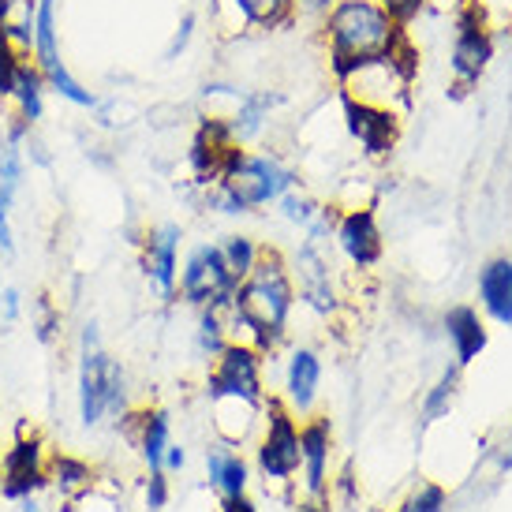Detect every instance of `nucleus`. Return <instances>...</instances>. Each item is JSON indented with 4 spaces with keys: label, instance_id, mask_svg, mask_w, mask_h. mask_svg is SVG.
I'll return each instance as SVG.
<instances>
[{
    "label": "nucleus",
    "instance_id": "1",
    "mask_svg": "<svg viewBox=\"0 0 512 512\" xmlns=\"http://www.w3.org/2000/svg\"><path fill=\"white\" fill-rule=\"evenodd\" d=\"M292 311H296L292 266L277 247H262L258 266L240 281L236 299L217 314L225 322L228 344H247V348H258L262 356H273L288 337Z\"/></svg>",
    "mask_w": 512,
    "mask_h": 512
},
{
    "label": "nucleus",
    "instance_id": "2",
    "mask_svg": "<svg viewBox=\"0 0 512 512\" xmlns=\"http://www.w3.org/2000/svg\"><path fill=\"white\" fill-rule=\"evenodd\" d=\"M318 30L333 83L356 64L385 57L404 42V27L385 8V0H333L329 12L318 19Z\"/></svg>",
    "mask_w": 512,
    "mask_h": 512
},
{
    "label": "nucleus",
    "instance_id": "3",
    "mask_svg": "<svg viewBox=\"0 0 512 512\" xmlns=\"http://www.w3.org/2000/svg\"><path fill=\"white\" fill-rule=\"evenodd\" d=\"M292 187H299V172L273 150L236 146L225 165V176L206 187V206L221 217H247L262 206H277V199Z\"/></svg>",
    "mask_w": 512,
    "mask_h": 512
},
{
    "label": "nucleus",
    "instance_id": "4",
    "mask_svg": "<svg viewBox=\"0 0 512 512\" xmlns=\"http://www.w3.org/2000/svg\"><path fill=\"white\" fill-rule=\"evenodd\" d=\"M415 72H419V53H415L412 38L404 34V42H400L393 53L363 60L352 72H344L341 79H337V94L404 116L408 101H412Z\"/></svg>",
    "mask_w": 512,
    "mask_h": 512
},
{
    "label": "nucleus",
    "instance_id": "5",
    "mask_svg": "<svg viewBox=\"0 0 512 512\" xmlns=\"http://www.w3.org/2000/svg\"><path fill=\"white\" fill-rule=\"evenodd\" d=\"M453 23V42H449V79H453V98H464L468 90L479 86L490 60L498 53L494 27L471 4L449 19Z\"/></svg>",
    "mask_w": 512,
    "mask_h": 512
},
{
    "label": "nucleus",
    "instance_id": "6",
    "mask_svg": "<svg viewBox=\"0 0 512 512\" xmlns=\"http://www.w3.org/2000/svg\"><path fill=\"white\" fill-rule=\"evenodd\" d=\"M266 356L247 344H225V352L214 359L206 374V400H236L247 408H266Z\"/></svg>",
    "mask_w": 512,
    "mask_h": 512
},
{
    "label": "nucleus",
    "instance_id": "7",
    "mask_svg": "<svg viewBox=\"0 0 512 512\" xmlns=\"http://www.w3.org/2000/svg\"><path fill=\"white\" fill-rule=\"evenodd\" d=\"M255 464L266 486H288L299 475V419L281 397H266Z\"/></svg>",
    "mask_w": 512,
    "mask_h": 512
},
{
    "label": "nucleus",
    "instance_id": "8",
    "mask_svg": "<svg viewBox=\"0 0 512 512\" xmlns=\"http://www.w3.org/2000/svg\"><path fill=\"white\" fill-rule=\"evenodd\" d=\"M236 288H240V281L228 273L217 243H195L184 262H180L176 296L184 299L187 307H195V311H206V307L221 311L236 299Z\"/></svg>",
    "mask_w": 512,
    "mask_h": 512
},
{
    "label": "nucleus",
    "instance_id": "9",
    "mask_svg": "<svg viewBox=\"0 0 512 512\" xmlns=\"http://www.w3.org/2000/svg\"><path fill=\"white\" fill-rule=\"evenodd\" d=\"M299 19L296 0H210V23L221 38L273 34Z\"/></svg>",
    "mask_w": 512,
    "mask_h": 512
},
{
    "label": "nucleus",
    "instance_id": "10",
    "mask_svg": "<svg viewBox=\"0 0 512 512\" xmlns=\"http://www.w3.org/2000/svg\"><path fill=\"white\" fill-rule=\"evenodd\" d=\"M49 490V445L38 434H19L0 456V498L30 501Z\"/></svg>",
    "mask_w": 512,
    "mask_h": 512
},
{
    "label": "nucleus",
    "instance_id": "11",
    "mask_svg": "<svg viewBox=\"0 0 512 512\" xmlns=\"http://www.w3.org/2000/svg\"><path fill=\"white\" fill-rule=\"evenodd\" d=\"M337 105H341V128L344 135L359 146V154L367 161H389V154L397 150L400 143V128H404V116L389 113V109H378V105H363V101L341 98L337 94Z\"/></svg>",
    "mask_w": 512,
    "mask_h": 512
},
{
    "label": "nucleus",
    "instance_id": "12",
    "mask_svg": "<svg viewBox=\"0 0 512 512\" xmlns=\"http://www.w3.org/2000/svg\"><path fill=\"white\" fill-rule=\"evenodd\" d=\"M292 281H296V299L314 311L318 318H329L341 307L337 285H333V262L326 255V243L303 240L292 262Z\"/></svg>",
    "mask_w": 512,
    "mask_h": 512
},
{
    "label": "nucleus",
    "instance_id": "13",
    "mask_svg": "<svg viewBox=\"0 0 512 512\" xmlns=\"http://www.w3.org/2000/svg\"><path fill=\"white\" fill-rule=\"evenodd\" d=\"M333 243L356 270H374L385 255V236L382 225H378V214L374 206L363 202V206H344L337 214V228H333Z\"/></svg>",
    "mask_w": 512,
    "mask_h": 512
},
{
    "label": "nucleus",
    "instance_id": "14",
    "mask_svg": "<svg viewBox=\"0 0 512 512\" xmlns=\"http://www.w3.org/2000/svg\"><path fill=\"white\" fill-rule=\"evenodd\" d=\"M299 475L307 498H329L333 479V423L329 415H307L299 423Z\"/></svg>",
    "mask_w": 512,
    "mask_h": 512
},
{
    "label": "nucleus",
    "instance_id": "15",
    "mask_svg": "<svg viewBox=\"0 0 512 512\" xmlns=\"http://www.w3.org/2000/svg\"><path fill=\"white\" fill-rule=\"evenodd\" d=\"M180 240H184V228L180 225H157L139 240V247H143V277L161 299H176V285H180Z\"/></svg>",
    "mask_w": 512,
    "mask_h": 512
},
{
    "label": "nucleus",
    "instance_id": "16",
    "mask_svg": "<svg viewBox=\"0 0 512 512\" xmlns=\"http://www.w3.org/2000/svg\"><path fill=\"white\" fill-rule=\"evenodd\" d=\"M285 389H281V400H285L292 415H314V404H318V389H322V356L307 348V344H296L292 352H288V363H285Z\"/></svg>",
    "mask_w": 512,
    "mask_h": 512
},
{
    "label": "nucleus",
    "instance_id": "17",
    "mask_svg": "<svg viewBox=\"0 0 512 512\" xmlns=\"http://www.w3.org/2000/svg\"><path fill=\"white\" fill-rule=\"evenodd\" d=\"M281 105H285V98H281V90H273V86L243 90L240 101H236V109L225 116L236 146H251L255 139H262V135L270 131L273 116H277Z\"/></svg>",
    "mask_w": 512,
    "mask_h": 512
},
{
    "label": "nucleus",
    "instance_id": "18",
    "mask_svg": "<svg viewBox=\"0 0 512 512\" xmlns=\"http://www.w3.org/2000/svg\"><path fill=\"white\" fill-rule=\"evenodd\" d=\"M120 423L128 427V438L143 456L146 471H161L165 464V449L172 445V415L165 408H143V412H124Z\"/></svg>",
    "mask_w": 512,
    "mask_h": 512
},
{
    "label": "nucleus",
    "instance_id": "19",
    "mask_svg": "<svg viewBox=\"0 0 512 512\" xmlns=\"http://www.w3.org/2000/svg\"><path fill=\"white\" fill-rule=\"evenodd\" d=\"M441 326H445V341L453 348V359L456 367H468L475 359L486 352V344H490V329H486V318L475 307L468 303H460V307H449L445 318H441Z\"/></svg>",
    "mask_w": 512,
    "mask_h": 512
},
{
    "label": "nucleus",
    "instance_id": "20",
    "mask_svg": "<svg viewBox=\"0 0 512 512\" xmlns=\"http://www.w3.org/2000/svg\"><path fill=\"white\" fill-rule=\"evenodd\" d=\"M479 307L490 322L512 329V258H486L479 270Z\"/></svg>",
    "mask_w": 512,
    "mask_h": 512
},
{
    "label": "nucleus",
    "instance_id": "21",
    "mask_svg": "<svg viewBox=\"0 0 512 512\" xmlns=\"http://www.w3.org/2000/svg\"><path fill=\"white\" fill-rule=\"evenodd\" d=\"M206 479L221 498H240L251 486V464L243 460L240 445L232 441H214L206 449Z\"/></svg>",
    "mask_w": 512,
    "mask_h": 512
},
{
    "label": "nucleus",
    "instance_id": "22",
    "mask_svg": "<svg viewBox=\"0 0 512 512\" xmlns=\"http://www.w3.org/2000/svg\"><path fill=\"white\" fill-rule=\"evenodd\" d=\"M98 486V468L75 453H49V490L57 494L68 509Z\"/></svg>",
    "mask_w": 512,
    "mask_h": 512
},
{
    "label": "nucleus",
    "instance_id": "23",
    "mask_svg": "<svg viewBox=\"0 0 512 512\" xmlns=\"http://www.w3.org/2000/svg\"><path fill=\"white\" fill-rule=\"evenodd\" d=\"M105 348H79V419L83 427H98L105 415Z\"/></svg>",
    "mask_w": 512,
    "mask_h": 512
},
{
    "label": "nucleus",
    "instance_id": "24",
    "mask_svg": "<svg viewBox=\"0 0 512 512\" xmlns=\"http://www.w3.org/2000/svg\"><path fill=\"white\" fill-rule=\"evenodd\" d=\"M45 90H49V86H45V75L38 72V64L27 57L12 79V94H8L4 116H19V120H27V124H38L45 116Z\"/></svg>",
    "mask_w": 512,
    "mask_h": 512
},
{
    "label": "nucleus",
    "instance_id": "25",
    "mask_svg": "<svg viewBox=\"0 0 512 512\" xmlns=\"http://www.w3.org/2000/svg\"><path fill=\"white\" fill-rule=\"evenodd\" d=\"M57 4H60V0H38V19H34V45H30V60L38 64V72H42V75L64 68Z\"/></svg>",
    "mask_w": 512,
    "mask_h": 512
},
{
    "label": "nucleus",
    "instance_id": "26",
    "mask_svg": "<svg viewBox=\"0 0 512 512\" xmlns=\"http://www.w3.org/2000/svg\"><path fill=\"white\" fill-rule=\"evenodd\" d=\"M456 397H460V367H445L438 374V382L419 400V427H434L441 419H449Z\"/></svg>",
    "mask_w": 512,
    "mask_h": 512
},
{
    "label": "nucleus",
    "instance_id": "27",
    "mask_svg": "<svg viewBox=\"0 0 512 512\" xmlns=\"http://www.w3.org/2000/svg\"><path fill=\"white\" fill-rule=\"evenodd\" d=\"M34 19H38V0H4L0 4V34L23 57H30V45H34Z\"/></svg>",
    "mask_w": 512,
    "mask_h": 512
},
{
    "label": "nucleus",
    "instance_id": "28",
    "mask_svg": "<svg viewBox=\"0 0 512 512\" xmlns=\"http://www.w3.org/2000/svg\"><path fill=\"white\" fill-rule=\"evenodd\" d=\"M217 251H221V258H225L228 273H232L236 281H243V277L258 266L262 243H258L255 236H247V232H228V236L217 240Z\"/></svg>",
    "mask_w": 512,
    "mask_h": 512
},
{
    "label": "nucleus",
    "instance_id": "29",
    "mask_svg": "<svg viewBox=\"0 0 512 512\" xmlns=\"http://www.w3.org/2000/svg\"><path fill=\"white\" fill-rule=\"evenodd\" d=\"M228 344V333H225V322H221V314L217 311H199V322H195V337H191V348H195V356L206 359V363H214L221 352H225Z\"/></svg>",
    "mask_w": 512,
    "mask_h": 512
},
{
    "label": "nucleus",
    "instance_id": "30",
    "mask_svg": "<svg viewBox=\"0 0 512 512\" xmlns=\"http://www.w3.org/2000/svg\"><path fill=\"white\" fill-rule=\"evenodd\" d=\"M322 206H326V202H318L311 191H303V187H292L288 195H281V199H277V214L285 217L292 228L307 232V228L314 225V217L322 214Z\"/></svg>",
    "mask_w": 512,
    "mask_h": 512
},
{
    "label": "nucleus",
    "instance_id": "31",
    "mask_svg": "<svg viewBox=\"0 0 512 512\" xmlns=\"http://www.w3.org/2000/svg\"><path fill=\"white\" fill-rule=\"evenodd\" d=\"M131 385H128V367L116 356H105V415H120L131 408Z\"/></svg>",
    "mask_w": 512,
    "mask_h": 512
},
{
    "label": "nucleus",
    "instance_id": "32",
    "mask_svg": "<svg viewBox=\"0 0 512 512\" xmlns=\"http://www.w3.org/2000/svg\"><path fill=\"white\" fill-rule=\"evenodd\" d=\"M45 86H49V90H53L60 101L75 105V109H94V105H98V94H94L90 86L79 83V79L68 72V64H64V68H57V72L45 75Z\"/></svg>",
    "mask_w": 512,
    "mask_h": 512
},
{
    "label": "nucleus",
    "instance_id": "33",
    "mask_svg": "<svg viewBox=\"0 0 512 512\" xmlns=\"http://www.w3.org/2000/svg\"><path fill=\"white\" fill-rule=\"evenodd\" d=\"M30 326H34V337L42 344H57L60 329H64V314H60V307L49 296H38L34 299V318H30Z\"/></svg>",
    "mask_w": 512,
    "mask_h": 512
},
{
    "label": "nucleus",
    "instance_id": "34",
    "mask_svg": "<svg viewBox=\"0 0 512 512\" xmlns=\"http://www.w3.org/2000/svg\"><path fill=\"white\" fill-rule=\"evenodd\" d=\"M0 184L12 187L15 195L27 184V154H23V146L8 143V139H0Z\"/></svg>",
    "mask_w": 512,
    "mask_h": 512
},
{
    "label": "nucleus",
    "instance_id": "35",
    "mask_svg": "<svg viewBox=\"0 0 512 512\" xmlns=\"http://www.w3.org/2000/svg\"><path fill=\"white\" fill-rule=\"evenodd\" d=\"M445 509H449V494L438 483H423L400 501L397 512H445Z\"/></svg>",
    "mask_w": 512,
    "mask_h": 512
},
{
    "label": "nucleus",
    "instance_id": "36",
    "mask_svg": "<svg viewBox=\"0 0 512 512\" xmlns=\"http://www.w3.org/2000/svg\"><path fill=\"white\" fill-rule=\"evenodd\" d=\"M23 53L15 49L4 34H0V109H8V94H12V79L19 72V64H23Z\"/></svg>",
    "mask_w": 512,
    "mask_h": 512
},
{
    "label": "nucleus",
    "instance_id": "37",
    "mask_svg": "<svg viewBox=\"0 0 512 512\" xmlns=\"http://www.w3.org/2000/svg\"><path fill=\"white\" fill-rule=\"evenodd\" d=\"M195 27H199V15H195V12L180 15V23H176L169 45H165V60H180V57H184L187 45H191V38H195Z\"/></svg>",
    "mask_w": 512,
    "mask_h": 512
},
{
    "label": "nucleus",
    "instance_id": "38",
    "mask_svg": "<svg viewBox=\"0 0 512 512\" xmlns=\"http://www.w3.org/2000/svg\"><path fill=\"white\" fill-rule=\"evenodd\" d=\"M172 498V486H169V475L165 471H150L146 475V486H143V501H146V512H165Z\"/></svg>",
    "mask_w": 512,
    "mask_h": 512
},
{
    "label": "nucleus",
    "instance_id": "39",
    "mask_svg": "<svg viewBox=\"0 0 512 512\" xmlns=\"http://www.w3.org/2000/svg\"><path fill=\"white\" fill-rule=\"evenodd\" d=\"M15 199H19V195H15L12 187L0 184V251H4V255H12V251H15V232H12Z\"/></svg>",
    "mask_w": 512,
    "mask_h": 512
},
{
    "label": "nucleus",
    "instance_id": "40",
    "mask_svg": "<svg viewBox=\"0 0 512 512\" xmlns=\"http://www.w3.org/2000/svg\"><path fill=\"white\" fill-rule=\"evenodd\" d=\"M329 490L337 494V498L344 501V505H356L359 498V479H356V471H352V464H344L341 475L337 479H329Z\"/></svg>",
    "mask_w": 512,
    "mask_h": 512
},
{
    "label": "nucleus",
    "instance_id": "41",
    "mask_svg": "<svg viewBox=\"0 0 512 512\" xmlns=\"http://www.w3.org/2000/svg\"><path fill=\"white\" fill-rule=\"evenodd\" d=\"M385 8H389V12L397 15L400 27L408 30V27L415 23V19L423 15V8H427V0H385Z\"/></svg>",
    "mask_w": 512,
    "mask_h": 512
},
{
    "label": "nucleus",
    "instance_id": "42",
    "mask_svg": "<svg viewBox=\"0 0 512 512\" xmlns=\"http://www.w3.org/2000/svg\"><path fill=\"white\" fill-rule=\"evenodd\" d=\"M19 314H23L19 288H0V318H4V322H19Z\"/></svg>",
    "mask_w": 512,
    "mask_h": 512
},
{
    "label": "nucleus",
    "instance_id": "43",
    "mask_svg": "<svg viewBox=\"0 0 512 512\" xmlns=\"http://www.w3.org/2000/svg\"><path fill=\"white\" fill-rule=\"evenodd\" d=\"M184 464H187V449L172 441L169 449H165V464H161V471H165V475H172V471H184Z\"/></svg>",
    "mask_w": 512,
    "mask_h": 512
},
{
    "label": "nucleus",
    "instance_id": "44",
    "mask_svg": "<svg viewBox=\"0 0 512 512\" xmlns=\"http://www.w3.org/2000/svg\"><path fill=\"white\" fill-rule=\"evenodd\" d=\"M221 512H258V505L247 494H240V498H221Z\"/></svg>",
    "mask_w": 512,
    "mask_h": 512
},
{
    "label": "nucleus",
    "instance_id": "45",
    "mask_svg": "<svg viewBox=\"0 0 512 512\" xmlns=\"http://www.w3.org/2000/svg\"><path fill=\"white\" fill-rule=\"evenodd\" d=\"M292 512H333V509H329V498H307V501H299Z\"/></svg>",
    "mask_w": 512,
    "mask_h": 512
},
{
    "label": "nucleus",
    "instance_id": "46",
    "mask_svg": "<svg viewBox=\"0 0 512 512\" xmlns=\"http://www.w3.org/2000/svg\"><path fill=\"white\" fill-rule=\"evenodd\" d=\"M19 505H23V509H19V512H42V505H38V501H34V498H30V501H19Z\"/></svg>",
    "mask_w": 512,
    "mask_h": 512
},
{
    "label": "nucleus",
    "instance_id": "47",
    "mask_svg": "<svg viewBox=\"0 0 512 512\" xmlns=\"http://www.w3.org/2000/svg\"><path fill=\"white\" fill-rule=\"evenodd\" d=\"M367 512H385V509H367Z\"/></svg>",
    "mask_w": 512,
    "mask_h": 512
},
{
    "label": "nucleus",
    "instance_id": "48",
    "mask_svg": "<svg viewBox=\"0 0 512 512\" xmlns=\"http://www.w3.org/2000/svg\"><path fill=\"white\" fill-rule=\"evenodd\" d=\"M0 456H4V445H0Z\"/></svg>",
    "mask_w": 512,
    "mask_h": 512
},
{
    "label": "nucleus",
    "instance_id": "49",
    "mask_svg": "<svg viewBox=\"0 0 512 512\" xmlns=\"http://www.w3.org/2000/svg\"><path fill=\"white\" fill-rule=\"evenodd\" d=\"M0 4H4V0H0Z\"/></svg>",
    "mask_w": 512,
    "mask_h": 512
}]
</instances>
